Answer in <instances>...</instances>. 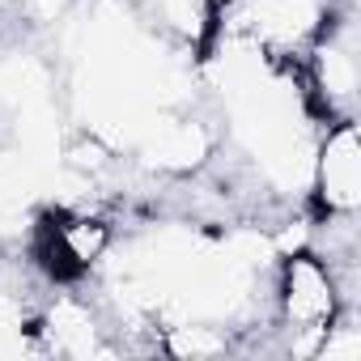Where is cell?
<instances>
[{
  "label": "cell",
  "instance_id": "6da1fadb",
  "mask_svg": "<svg viewBox=\"0 0 361 361\" xmlns=\"http://www.w3.org/2000/svg\"><path fill=\"white\" fill-rule=\"evenodd\" d=\"M268 285H272V293H268V302H272V331L285 336V353L314 361L323 331L348 306L327 255L319 247H306V243L289 247V251H276Z\"/></svg>",
  "mask_w": 361,
  "mask_h": 361
},
{
  "label": "cell",
  "instance_id": "7a4b0ae2",
  "mask_svg": "<svg viewBox=\"0 0 361 361\" xmlns=\"http://www.w3.org/2000/svg\"><path fill=\"white\" fill-rule=\"evenodd\" d=\"M306 196L314 209V221L357 217L361 213V140H357V115L331 119L319 128Z\"/></svg>",
  "mask_w": 361,
  "mask_h": 361
}]
</instances>
